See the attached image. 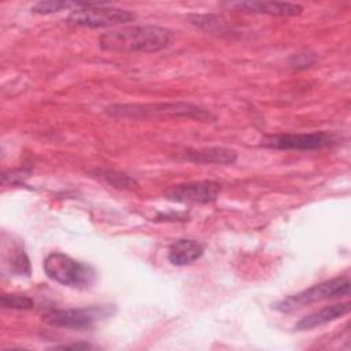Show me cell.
Segmentation results:
<instances>
[{
  "instance_id": "obj_1",
  "label": "cell",
  "mask_w": 351,
  "mask_h": 351,
  "mask_svg": "<svg viewBox=\"0 0 351 351\" xmlns=\"http://www.w3.org/2000/svg\"><path fill=\"white\" fill-rule=\"evenodd\" d=\"M174 40V33L156 25H132L110 30L100 36V48L108 52H158L167 48Z\"/></svg>"
},
{
  "instance_id": "obj_2",
  "label": "cell",
  "mask_w": 351,
  "mask_h": 351,
  "mask_svg": "<svg viewBox=\"0 0 351 351\" xmlns=\"http://www.w3.org/2000/svg\"><path fill=\"white\" fill-rule=\"evenodd\" d=\"M43 267L51 280L77 289L89 288L96 278L93 267L62 252L49 254L44 259Z\"/></svg>"
},
{
  "instance_id": "obj_3",
  "label": "cell",
  "mask_w": 351,
  "mask_h": 351,
  "mask_svg": "<svg viewBox=\"0 0 351 351\" xmlns=\"http://www.w3.org/2000/svg\"><path fill=\"white\" fill-rule=\"evenodd\" d=\"M114 117L128 118H155V117H186L196 119L213 118L206 110L188 103H160V104H114L106 108Z\"/></svg>"
},
{
  "instance_id": "obj_4",
  "label": "cell",
  "mask_w": 351,
  "mask_h": 351,
  "mask_svg": "<svg viewBox=\"0 0 351 351\" xmlns=\"http://www.w3.org/2000/svg\"><path fill=\"white\" fill-rule=\"evenodd\" d=\"M351 281L348 276L335 277L319 284H315L304 291H300L295 295H289L276 303L274 308L281 313H291L303 306H308L311 303L328 300L337 296H348L350 295Z\"/></svg>"
},
{
  "instance_id": "obj_5",
  "label": "cell",
  "mask_w": 351,
  "mask_h": 351,
  "mask_svg": "<svg viewBox=\"0 0 351 351\" xmlns=\"http://www.w3.org/2000/svg\"><path fill=\"white\" fill-rule=\"evenodd\" d=\"M136 14L129 10H122L104 3H86L84 7L75 8L67 16V23L85 27H107L132 22Z\"/></svg>"
},
{
  "instance_id": "obj_6",
  "label": "cell",
  "mask_w": 351,
  "mask_h": 351,
  "mask_svg": "<svg viewBox=\"0 0 351 351\" xmlns=\"http://www.w3.org/2000/svg\"><path fill=\"white\" fill-rule=\"evenodd\" d=\"M108 306H92L84 308H51L43 314V319L53 326L70 329H89L100 318L110 315Z\"/></svg>"
},
{
  "instance_id": "obj_7",
  "label": "cell",
  "mask_w": 351,
  "mask_h": 351,
  "mask_svg": "<svg viewBox=\"0 0 351 351\" xmlns=\"http://www.w3.org/2000/svg\"><path fill=\"white\" fill-rule=\"evenodd\" d=\"M337 141L336 134L328 132L314 133H287L269 136L262 140V145L276 149H296V151H313L333 145Z\"/></svg>"
},
{
  "instance_id": "obj_8",
  "label": "cell",
  "mask_w": 351,
  "mask_h": 351,
  "mask_svg": "<svg viewBox=\"0 0 351 351\" xmlns=\"http://www.w3.org/2000/svg\"><path fill=\"white\" fill-rule=\"evenodd\" d=\"M221 185L214 181H193L178 184L166 191V197L178 203H211L217 200Z\"/></svg>"
},
{
  "instance_id": "obj_9",
  "label": "cell",
  "mask_w": 351,
  "mask_h": 351,
  "mask_svg": "<svg viewBox=\"0 0 351 351\" xmlns=\"http://www.w3.org/2000/svg\"><path fill=\"white\" fill-rule=\"evenodd\" d=\"M229 5L245 12L265 14L271 16H295L303 11V7L299 4L280 1H239L229 3Z\"/></svg>"
},
{
  "instance_id": "obj_10",
  "label": "cell",
  "mask_w": 351,
  "mask_h": 351,
  "mask_svg": "<svg viewBox=\"0 0 351 351\" xmlns=\"http://www.w3.org/2000/svg\"><path fill=\"white\" fill-rule=\"evenodd\" d=\"M351 308V303L350 302H344V303H336V304H330L326 307H322L306 317H303L296 325H295V330H310L314 329L317 326L325 325L328 322H332L346 314L350 313Z\"/></svg>"
},
{
  "instance_id": "obj_11",
  "label": "cell",
  "mask_w": 351,
  "mask_h": 351,
  "mask_svg": "<svg viewBox=\"0 0 351 351\" xmlns=\"http://www.w3.org/2000/svg\"><path fill=\"white\" fill-rule=\"evenodd\" d=\"M186 159L206 165H232L237 160V154L230 148L210 147L202 149H188Z\"/></svg>"
},
{
  "instance_id": "obj_12",
  "label": "cell",
  "mask_w": 351,
  "mask_h": 351,
  "mask_svg": "<svg viewBox=\"0 0 351 351\" xmlns=\"http://www.w3.org/2000/svg\"><path fill=\"white\" fill-rule=\"evenodd\" d=\"M203 255V245L195 240L182 239L171 244L167 258L176 266H185L197 261Z\"/></svg>"
},
{
  "instance_id": "obj_13",
  "label": "cell",
  "mask_w": 351,
  "mask_h": 351,
  "mask_svg": "<svg viewBox=\"0 0 351 351\" xmlns=\"http://www.w3.org/2000/svg\"><path fill=\"white\" fill-rule=\"evenodd\" d=\"M86 3H70V1H58V0H51V1H38L32 7V12L33 14H41V15H47V14H53V12H59L64 8H70V7H84Z\"/></svg>"
},
{
  "instance_id": "obj_14",
  "label": "cell",
  "mask_w": 351,
  "mask_h": 351,
  "mask_svg": "<svg viewBox=\"0 0 351 351\" xmlns=\"http://www.w3.org/2000/svg\"><path fill=\"white\" fill-rule=\"evenodd\" d=\"M34 306V302L25 295H16V293H4L1 296V307L3 308H12V310H26L32 308Z\"/></svg>"
},
{
  "instance_id": "obj_15",
  "label": "cell",
  "mask_w": 351,
  "mask_h": 351,
  "mask_svg": "<svg viewBox=\"0 0 351 351\" xmlns=\"http://www.w3.org/2000/svg\"><path fill=\"white\" fill-rule=\"evenodd\" d=\"M11 263V270L16 274H29L30 273V265L26 254L21 247L14 248V256L10 261Z\"/></svg>"
},
{
  "instance_id": "obj_16",
  "label": "cell",
  "mask_w": 351,
  "mask_h": 351,
  "mask_svg": "<svg viewBox=\"0 0 351 351\" xmlns=\"http://www.w3.org/2000/svg\"><path fill=\"white\" fill-rule=\"evenodd\" d=\"M53 348H62V350H69V348H74V350H88L92 348L90 344L88 343H74V344H63V346H56Z\"/></svg>"
}]
</instances>
